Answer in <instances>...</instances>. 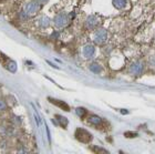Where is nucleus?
Wrapping results in <instances>:
<instances>
[{"mask_svg": "<svg viewBox=\"0 0 155 154\" xmlns=\"http://www.w3.org/2000/svg\"><path fill=\"white\" fill-rule=\"evenodd\" d=\"M37 1H39L40 3H43V2H45V1H48V0H37Z\"/></svg>", "mask_w": 155, "mask_h": 154, "instance_id": "412c9836", "label": "nucleus"}, {"mask_svg": "<svg viewBox=\"0 0 155 154\" xmlns=\"http://www.w3.org/2000/svg\"><path fill=\"white\" fill-rule=\"evenodd\" d=\"M69 20H70L69 15H67L65 12H59L58 15L53 18V23H54V26L57 27L58 29H60V28H63V27H65L68 25Z\"/></svg>", "mask_w": 155, "mask_h": 154, "instance_id": "f03ea898", "label": "nucleus"}, {"mask_svg": "<svg viewBox=\"0 0 155 154\" xmlns=\"http://www.w3.org/2000/svg\"><path fill=\"white\" fill-rule=\"evenodd\" d=\"M107 32L103 28H100V29L95 30L93 35V41L97 43V45H103L104 42L107 41Z\"/></svg>", "mask_w": 155, "mask_h": 154, "instance_id": "7ed1b4c3", "label": "nucleus"}, {"mask_svg": "<svg viewBox=\"0 0 155 154\" xmlns=\"http://www.w3.org/2000/svg\"><path fill=\"white\" fill-rule=\"evenodd\" d=\"M75 139H77L78 141L81 142V143H90L92 141V134H91L90 132L87 131L85 129H82V128H78L75 130Z\"/></svg>", "mask_w": 155, "mask_h": 154, "instance_id": "f257e3e1", "label": "nucleus"}, {"mask_svg": "<svg viewBox=\"0 0 155 154\" xmlns=\"http://www.w3.org/2000/svg\"><path fill=\"white\" fill-rule=\"evenodd\" d=\"M77 114L81 118H83L85 114H87V109H83V108H77Z\"/></svg>", "mask_w": 155, "mask_h": 154, "instance_id": "dca6fc26", "label": "nucleus"}, {"mask_svg": "<svg viewBox=\"0 0 155 154\" xmlns=\"http://www.w3.org/2000/svg\"><path fill=\"white\" fill-rule=\"evenodd\" d=\"M90 70L92 71V72H94V73H100L101 70H102V68L97 63L93 62V63H91V65H90Z\"/></svg>", "mask_w": 155, "mask_h": 154, "instance_id": "4468645a", "label": "nucleus"}, {"mask_svg": "<svg viewBox=\"0 0 155 154\" xmlns=\"http://www.w3.org/2000/svg\"><path fill=\"white\" fill-rule=\"evenodd\" d=\"M150 64H151V65H153V67H155V57H154V58L151 59V61H150Z\"/></svg>", "mask_w": 155, "mask_h": 154, "instance_id": "aec40b11", "label": "nucleus"}, {"mask_svg": "<svg viewBox=\"0 0 155 154\" xmlns=\"http://www.w3.org/2000/svg\"><path fill=\"white\" fill-rule=\"evenodd\" d=\"M91 151H93V152H95V153H104V152H105V153H109V151H107V150H104V149H100V148H97V146H95V148H91Z\"/></svg>", "mask_w": 155, "mask_h": 154, "instance_id": "a211bd4d", "label": "nucleus"}, {"mask_svg": "<svg viewBox=\"0 0 155 154\" xmlns=\"http://www.w3.org/2000/svg\"><path fill=\"white\" fill-rule=\"evenodd\" d=\"M142 70H143V64L141 63V62H135V63L131 67V69H130V71L134 74H140L142 72Z\"/></svg>", "mask_w": 155, "mask_h": 154, "instance_id": "9b49d317", "label": "nucleus"}, {"mask_svg": "<svg viewBox=\"0 0 155 154\" xmlns=\"http://www.w3.org/2000/svg\"><path fill=\"white\" fill-rule=\"evenodd\" d=\"M7 106H8V104H7L6 101L2 99H0V111H5V110H7Z\"/></svg>", "mask_w": 155, "mask_h": 154, "instance_id": "f3484780", "label": "nucleus"}, {"mask_svg": "<svg viewBox=\"0 0 155 154\" xmlns=\"http://www.w3.org/2000/svg\"><path fill=\"white\" fill-rule=\"evenodd\" d=\"M113 5L117 9H123L126 6V0H113Z\"/></svg>", "mask_w": 155, "mask_h": 154, "instance_id": "f8f14e48", "label": "nucleus"}, {"mask_svg": "<svg viewBox=\"0 0 155 154\" xmlns=\"http://www.w3.org/2000/svg\"><path fill=\"white\" fill-rule=\"evenodd\" d=\"M126 138H135L137 136V133H134V132H125V134H124Z\"/></svg>", "mask_w": 155, "mask_h": 154, "instance_id": "6ab92c4d", "label": "nucleus"}, {"mask_svg": "<svg viewBox=\"0 0 155 154\" xmlns=\"http://www.w3.org/2000/svg\"><path fill=\"white\" fill-rule=\"evenodd\" d=\"M99 23H100V21H99V19H97V17L94 16V15H92V16H89L87 18V21H85V27H87V29L93 30V29H95L97 26H99Z\"/></svg>", "mask_w": 155, "mask_h": 154, "instance_id": "39448f33", "label": "nucleus"}, {"mask_svg": "<svg viewBox=\"0 0 155 154\" xmlns=\"http://www.w3.org/2000/svg\"><path fill=\"white\" fill-rule=\"evenodd\" d=\"M54 118L57 119L59 125H60L62 129H67V126H68V124H69V121L67 118H64V116H59V114H55Z\"/></svg>", "mask_w": 155, "mask_h": 154, "instance_id": "9d476101", "label": "nucleus"}, {"mask_svg": "<svg viewBox=\"0 0 155 154\" xmlns=\"http://www.w3.org/2000/svg\"><path fill=\"white\" fill-rule=\"evenodd\" d=\"M82 52H83V55L85 58H92L94 53H95V48H94L93 45H87L83 48V51Z\"/></svg>", "mask_w": 155, "mask_h": 154, "instance_id": "6e6552de", "label": "nucleus"}, {"mask_svg": "<svg viewBox=\"0 0 155 154\" xmlns=\"http://www.w3.org/2000/svg\"><path fill=\"white\" fill-rule=\"evenodd\" d=\"M50 23H51V20L49 19L47 16H42L38 19V25L40 28H42V29L48 28V27L50 26Z\"/></svg>", "mask_w": 155, "mask_h": 154, "instance_id": "1a4fd4ad", "label": "nucleus"}, {"mask_svg": "<svg viewBox=\"0 0 155 154\" xmlns=\"http://www.w3.org/2000/svg\"><path fill=\"white\" fill-rule=\"evenodd\" d=\"M6 68L9 71H11V72H15V71L17 70V64H16V62H15V61H12V60H9V59H8V63H7Z\"/></svg>", "mask_w": 155, "mask_h": 154, "instance_id": "ddd939ff", "label": "nucleus"}, {"mask_svg": "<svg viewBox=\"0 0 155 154\" xmlns=\"http://www.w3.org/2000/svg\"><path fill=\"white\" fill-rule=\"evenodd\" d=\"M48 100H49V102H51L52 104L57 105L58 108H60L61 110H63V111H67V112L70 111V106H69V104H67L64 101L57 100V99H54V98H48Z\"/></svg>", "mask_w": 155, "mask_h": 154, "instance_id": "0eeeda50", "label": "nucleus"}, {"mask_svg": "<svg viewBox=\"0 0 155 154\" xmlns=\"http://www.w3.org/2000/svg\"><path fill=\"white\" fill-rule=\"evenodd\" d=\"M87 122L90 123V124L94 125V126H97V128H100V126H103L104 125L103 119L97 116H94V114H90V116H87Z\"/></svg>", "mask_w": 155, "mask_h": 154, "instance_id": "423d86ee", "label": "nucleus"}, {"mask_svg": "<svg viewBox=\"0 0 155 154\" xmlns=\"http://www.w3.org/2000/svg\"><path fill=\"white\" fill-rule=\"evenodd\" d=\"M18 16H19V18H20V20H21V21H26V20L29 19V15L27 13V11L25 9L21 10Z\"/></svg>", "mask_w": 155, "mask_h": 154, "instance_id": "2eb2a0df", "label": "nucleus"}, {"mask_svg": "<svg viewBox=\"0 0 155 154\" xmlns=\"http://www.w3.org/2000/svg\"><path fill=\"white\" fill-rule=\"evenodd\" d=\"M41 9V3L37 1V0H32L27 2V5L25 6V10L27 11V13L31 16V15H36L37 12H39V10Z\"/></svg>", "mask_w": 155, "mask_h": 154, "instance_id": "20e7f679", "label": "nucleus"}]
</instances>
